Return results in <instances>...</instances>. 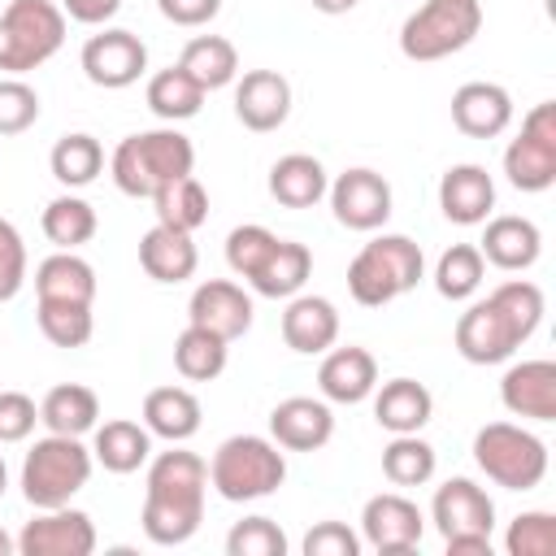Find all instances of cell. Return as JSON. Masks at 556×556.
Listing matches in <instances>:
<instances>
[{
	"mask_svg": "<svg viewBox=\"0 0 556 556\" xmlns=\"http://www.w3.org/2000/svg\"><path fill=\"white\" fill-rule=\"evenodd\" d=\"M235 117L252 135H269L291 117V83L278 70H248L235 83Z\"/></svg>",
	"mask_w": 556,
	"mask_h": 556,
	"instance_id": "20",
	"label": "cell"
},
{
	"mask_svg": "<svg viewBox=\"0 0 556 556\" xmlns=\"http://www.w3.org/2000/svg\"><path fill=\"white\" fill-rule=\"evenodd\" d=\"M178 70L187 78H195L204 87V96H208V91H222V87H230L239 78V52L222 35H195V39H187V48L178 56Z\"/></svg>",
	"mask_w": 556,
	"mask_h": 556,
	"instance_id": "32",
	"label": "cell"
},
{
	"mask_svg": "<svg viewBox=\"0 0 556 556\" xmlns=\"http://www.w3.org/2000/svg\"><path fill=\"white\" fill-rule=\"evenodd\" d=\"M326 195H330L334 222L348 226V230L374 235V230H382L387 217H391V182H387L378 169H369V165L343 169V174L326 187Z\"/></svg>",
	"mask_w": 556,
	"mask_h": 556,
	"instance_id": "12",
	"label": "cell"
},
{
	"mask_svg": "<svg viewBox=\"0 0 556 556\" xmlns=\"http://www.w3.org/2000/svg\"><path fill=\"white\" fill-rule=\"evenodd\" d=\"M226 552L230 556H287V534L274 517H243L230 526L226 534Z\"/></svg>",
	"mask_w": 556,
	"mask_h": 556,
	"instance_id": "44",
	"label": "cell"
},
{
	"mask_svg": "<svg viewBox=\"0 0 556 556\" xmlns=\"http://www.w3.org/2000/svg\"><path fill=\"white\" fill-rule=\"evenodd\" d=\"M308 274H313V252L295 239H278V248L269 252V261L261 265V274L248 287L265 300H291V295H300Z\"/></svg>",
	"mask_w": 556,
	"mask_h": 556,
	"instance_id": "33",
	"label": "cell"
},
{
	"mask_svg": "<svg viewBox=\"0 0 556 556\" xmlns=\"http://www.w3.org/2000/svg\"><path fill=\"white\" fill-rule=\"evenodd\" d=\"M426 517L421 508L400 491H378L361 508V539L382 556H404L421 543Z\"/></svg>",
	"mask_w": 556,
	"mask_h": 556,
	"instance_id": "13",
	"label": "cell"
},
{
	"mask_svg": "<svg viewBox=\"0 0 556 556\" xmlns=\"http://www.w3.org/2000/svg\"><path fill=\"white\" fill-rule=\"evenodd\" d=\"M482 261L504 269V274H521L539 261L543 252V235L530 217H517V213H504V217H486V230H482V243H478Z\"/></svg>",
	"mask_w": 556,
	"mask_h": 556,
	"instance_id": "23",
	"label": "cell"
},
{
	"mask_svg": "<svg viewBox=\"0 0 556 556\" xmlns=\"http://www.w3.org/2000/svg\"><path fill=\"white\" fill-rule=\"evenodd\" d=\"M39 122V91L26 78L0 74V135H22Z\"/></svg>",
	"mask_w": 556,
	"mask_h": 556,
	"instance_id": "45",
	"label": "cell"
},
{
	"mask_svg": "<svg viewBox=\"0 0 556 556\" xmlns=\"http://www.w3.org/2000/svg\"><path fill=\"white\" fill-rule=\"evenodd\" d=\"M252 313H256L252 295L239 282H230V278H208L187 300V321L213 330L226 343H235V339H243L252 330Z\"/></svg>",
	"mask_w": 556,
	"mask_h": 556,
	"instance_id": "16",
	"label": "cell"
},
{
	"mask_svg": "<svg viewBox=\"0 0 556 556\" xmlns=\"http://www.w3.org/2000/svg\"><path fill=\"white\" fill-rule=\"evenodd\" d=\"M504 552H508V556H552V552H556V517L543 513V508L517 513V517L508 521Z\"/></svg>",
	"mask_w": 556,
	"mask_h": 556,
	"instance_id": "43",
	"label": "cell"
},
{
	"mask_svg": "<svg viewBox=\"0 0 556 556\" xmlns=\"http://www.w3.org/2000/svg\"><path fill=\"white\" fill-rule=\"evenodd\" d=\"M91 460L104 465L109 473H135L152 460V434L143 421L130 417H109L104 426L96 421L91 430Z\"/></svg>",
	"mask_w": 556,
	"mask_h": 556,
	"instance_id": "27",
	"label": "cell"
},
{
	"mask_svg": "<svg viewBox=\"0 0 556 556\" xmlns=\"http://www.w3.org/2000/svg\"><path fill=\"white\" fill-rule=\"evenodd\" d=\"M439 208L456 226H482L491 217V208H495V182H491L486 165L460 161V165L443 169V178H439Z\"/></svg>",
	"mask_w": 556,
	"mask_h": 556,
	"instance_id": "22",
	"label": "cell"
},
{
	"mask_svg": "<svg viewBox=\"0 0 556 556\" xmlns=\"http://www.w3.org/2000/svg\"><path fill=\"white\" fill-rule=\"evenodd\" d=\"M430 521L439 526L443 539H465V534L491 539L495 504H491V495L473 478H447L434 491V500H430Z\"/></svg>",
	"mask_w": 556,
	"mask_h": 556,
	"instance_id": "15",
	"label": "cell"
},
{
	"mask_svg": "<svg viewBox=\"0 0 556 556\" xmlns=\"http://www.w3.org/2000/svg\"><path fill=\"white\" fill-rule=\"evenodd\" d=\"M317 13H326V17H339V13H352L361 0H308Z\"/></svg>",
	"mask_w": 556,
	"mask_h": 556,
	"instance_id": "52",
	"label": "cell"
},
{
	"mask_svg": "<svg viewBox=\"0 0 556 556\" xmlns=\"http://www.w3.org/2000/svg\"><path fill=\"white\" fill-rule=\"evenodd\" d=\"M473 460L504 491H534L547 478V443L517 421H486L473 434Z\"/></svg>",
	"mask_w": 556,
	"mask_h": 556,
	"instance_id": "9",
	"label": "cell"
},
{
	"mask_svg": "<svg viewBox=\"0 0 556 556\" xmlns=\"http://www.w3.org/2000/svg\"><path fill=\"white\" fill-rule=\"evenodd\" d=\"M452 126L469 139H495L513 126V96L500 83H460L452 91Z\"/></svg>",
	"mask_w": 556,
	"mask_h": 556,
	"instance_id": "21",
	"label": "cell"
},
{
	"mask_svg": "<svg viewBox=\"0 0 556 556\" xmlns=\"http://www.w3.org/2000/svg\"><path fill=\"white\" fill-rule=\"evenodd\" d=\"M287 482V456L265 434H230L208 456V486L226 504L265 500Z\"/></svg>",
	"mask_w": 556,
	"mask_h": 556,
	"instance_id": "4",
	"label": "cell"
},
{
	"mask_svg": "<svg viewBox=\"0 0 556 556\" xmlns=\"http://www.w3.org/2000/svg\"><path fill=\"white\" fill-rule=\"evenodd\" d=\"M191 169H195V148L178 126L126 135L109 156V174H113L117 191L135 195V200H152L156 187H165Z\"/></svg>",
	"mask_w": 556,
	"mask_h": 556,
	"instance_id": "3",
	"label": "cell"
},
{
	"mask_svg": "<svg viewBox=\"0 0 556 556\" xmlns=\"http://www.w3.org/2000/svg\"><path fill=\"white\" fill-rule=\"evenodd\" d=\"M91 447L74 434H43L30 443L22 460V495L30 508H61L70 504L91 478Z\"/></svg>",
	"mask_w": 556,
	"mask_h": 556,
	"instance_id": "6",
	"label": "cell"
},
{
	"mask_svg": "<svg viewBox=\"0 0 556 556\" xmlns=\"http://www.w3.org/2000/svg\"><path fill=\"white\" fill-rule=\"evenodd\" d=\"M304 556H361V539L343 521H317L304 534Z\"/></svg>",
	"mask_w": 556,
	"mask_h": 556,
	"instance_id": "48",
	"label": "cell"
},
{
	"mask_svg": "<svg viewBox=\"0 0 556 556\" xmlns=\"http://www.w3.org/2000/svg\"><path fill=\"white\" fill-rule=\"evenodd\" d=\"M39 421L48 426V434H91L100 421V395L83 382H61L39 400Z\"/></svg>",
	"mask_w": 556,
	"mask_h": 556,
	"instance_id": "31",
	"label": "cell"
},
{
	"mask_svg": "<svg viewBox=\"0 0 556 556\" xmlns=\"http://www.w3.org/2000/svg\"><path fill=\"white\" fill-rule=\"evenodd\" d=\"M486 278V261L478 252V243H452L439 261H434V291L452 304L469 300Z\"/></svg>",
	"mask_w": 556,
	"mask_h": 556,
	"instance_id": "39",
	"label": "cell"
},
{
	"mask_svg": "<svg viewBox=\"0 0 556 556\" xmlns=\"http://www.w3.org/2000/svg\"><path fill=\"white\" fill-rule=\"evenodd\" d=\"M434 447L421 434H391V443L382 447V473L391 486H426L434 478Z\"/></svg>",
	"mask_w": 556,
	"mask_h": 556,
	"instance_id": "40",
	"label": "cell"
},
{
	"mask_svg": "<svg viewBox=\"0 0 556 556\" xmlns=\"http://www.w3.org/2000/svg\"><path fill=\"white\" fill-rule=\"evenodd\" d=\"M482 30V0H421L400 26V52L417 65L469 48Z\"/></svg>",
	"mask_w": 556,
	"mask_h": 556,
	"instance_id": "8",
	"label": "cell"
},
{
	"mask_svg": "<svg viewBox=\"0 0 556 556\" xmlns=\"http://www.w3.org/2000/svg\"><path fill=\"white\" fill-rule=\"evenodd\" d=\"M443 543H447V556H491V539H478V534L443 539Z\"/></svg>",
	"mask_w": 556,
	"mask_h": 556,
	"instance_id": "51",
	"label": "cell"
},
{
	"mask_svg": "<svg viewBox=\"0 0 556 556\" xmlns=\"http://www.w3.org/2000/svg\"><path fill=\"white\" fill-rule=\"evenodd\" d=\"M269 439L282 452H317L334 439V413L326 400L287 395L269 408Z\"/></svg>",
	"mask_w": 556,
	"mask_h": 556,
	"instance_id": "17",
	"label": "cell"
},
{
	"mask_svg": "<svg viewBox=\"0 0 556 556\" xmlns=\"http://www.w3.org/2000/svg\"><path fill=\"white\" fill-rule=\"evenodd\" d=\"M156 9H161L165 22L195 30V26H208L222 13V0H156Z\"/></svg>",
	"mask_w": 556,
	"mask_h": 556,
	"instance_id": "49",
	"label": "cell"
},
{
	"mask_svg": "<svg viewBox=\"0 0 556 556\" xmlns=\"http://www.w3.org/2000/svg\"><path fill=\"white\" fill-rule=\"evenodd\" d=\"M504 174L517 191H547L556 182V100H539L526 117L517 139L504 148Z\"/></svg>",
	"mask_w": 556,
	"mask_h": 556,
	"instance_id": "10",
	"label": "cell"
},
{
	"mask_svg": "<svg viewBox=\"0 0 556 556\" xmlns=\"http://www.w3.org/2000/svg\"><path fill=\"white\" fill-rule=\"evenodd\" d=\"M139 265L152 282H165V287H178L195 274L200 265V252H195V239L187 230H169V226H152L143 239H139Z\"/></svg>",
	"mask_w": 556,
	"mask_h": 556,
	"instance_id": "26",
	"label": "cell"
},
{
	"mask_svg": "<svg viewBox=\"0 0 556 556\" xmlns=\"http://www.w3.org/2000/svg\"><path fill=\"white\" fill-rule=\"evenodd\" d=\"M200 421H204V408L187 387H152L143 395V426L152 439L187 443L200 430Z\"/></svg>",
	"mask_w": 556,
	"mask_h": 556,
	"instance_id": "28",
	"label": "cell"
},
{
	"mask_svg": "<svg viewBox=\"0 0 556 556\" xmlns=\"http://www.w3.org/2000/svg\"><path fill=\"white\" fill-rule=\"evenodd\" d=\"M48 169H52V178H56L61 187L78 191V187H87V182L100 178V169H104V148H100V139L87 135V130L61 135V139L52 143V152H48Z\"/></svg>",
	"mask_w": 556,
	"mask_h": 556,
	"instance_id": "35",
	"label": "cell"
},
{
	"mask_svg": "<svg viewBox=\"0 0 556 556\" xmlns=\"http://www.w3.org/2000/svg\"><path fill=\"white\" fill-rule=\"evenodd\" d=\"M26 287V243L9 217H0V304Z\"/></svg>",
	"mask_w": 556,
	"mask_h": 556,
	"instance_id": "46",
	"label": "cell"
},
{
	"mask_svg": "<svg viewBox=\"0 0 556 556\" xmlns=\"http://www.w3.org/2000/svg\"><path fill=\"white\" fill-rule=\"evenodd\" d=\"M317 387L326 404H361L378 387V361L369 348L348 343V348H326L317 365Z\"/></svg>",
	"mask_w": 556,
	"mask_h": 556,
	"instance_id": "18",
	"label": "cell"
},
{
	"mask_svg": "<svg viewBox=\"0 0 556 556\" xmlns=\"http://www.w3.org/2000/svg\"><path fill=\"white\" fill-rule=\"evenodd\" d=\"M543 321V291L530 278L500 282L486 300H473L456 317V352L469 365H500L508 361Z\"/></svg>",
	"mask_w": 556,
	"mask_h": 556,
	"instance_id": "2",
	"label": "cell"
},
{
	"mask_svg": "<svg viewBox=\"0 0 556 556\" xmlns=\"http://www.w3.org/2000/svg\"><path fill=\"white\" fill-rule=\"evenodd\" d=\"M339 339V308L326 295H291L282 313V343L300 356H321Z\"/></svg>",
	"mask_w": 556,
	"mask_h": 556,
	"instance_id": "24",
	"label": "cell"
},
{
	"mask_svg": "<svg viewBox=\"0 0 556 556\" xmlns=\"http://www.w3.org/2000/svg\"><path fill=\"white\" fill-rule=\"evenodd\" d=\"M65 43V13L52 0H9L0 13V74H30Z\"/></svg>",
	"mask_w": 556,
	"mask_h": 556,
	"instance_id": "7",
	"label": "cell"
},
{
	"mask_svg": "<svg viewBox=\"0 0 556 556\" xmlns=\"http://www.w3.org/2000/svg\"><path fill=\"white\" fill-rule=\"evenodd\" d=\"M226 361H230V343L217 339L204 326H191L187 321V330L174 339V369L187 382H213V378H222Z\"/></svg>",
	"mask_w": 556,
	"mask_h": 556,
	"instance_id": "36",
	"label": "cell"
},
{
	"mask_svg": "<svg viewBox=\"0 0 556 556\" xmlns=\"http://www.w3.org/2000/svg\"><path fill=\"white\" fill-rule=\"evenodd\" d=\"M278 248V235L261 222H248V226H235L226 235V265L235 269V278L252 282L261 274V265L269 261V252Z\"/></svg>",
	"mask_w": 556,
	"mask_h": 556,
	"instance_id": "42",
	"label": "cell"
},
{
	"mask_svg": "<svg viewBox=\"0 0 556 556\" xmlns=\"http://www.w3.org/2000/svg\"><path fill=\"white\" fill-rule=\"evenodd\" d=\"M143 100H148V109H152L165 126H174V122H187V117L200 113L204 87H200L195 78H187L178 65H169V70H156V74L148 78Z\"/></svg>",
	"mask_w": 556,
	"mask_h": 556,
	"instance_id": "37",
	"label": "cell"
},
{
	"mask_svg": "<svg viewBox=\"0 0 556 556\" xmlns=\"http://www.w3.org/2000/svg\"><path fill=\"white\" fill-rule=\"evenodd\" d=\"M78 65L87 74L91 87H104V91H122L130 83L143 78L148 70V48L135 30H122V26H104L100 35H91L78 52Z\"/></svg>",
	"mask_w": 556,
	"mask_h": 556,
	"instance_id": "11",
	"label": "cell"
},
{
	"mask_svg": "<svg viewBox=\"0 0 556 556\" xmlns=\"http://www.w3.org/2000/svg\"><path fill=\"white\" fill-rule=\"evenodd\" d=\"M39 426V404L26 391H0V443H26Z\"/></svg>",
	"mask_w": 556,
	"mask_h": 556,
	"instance_id": "47",
	"label": "cell"
},
{
	"mask_svg": "<svg viewBox=\"0 0 556 556\" xmlns=\"http://www.w3.org/2000/svg\"><path fill=\"white\" fill-rule=\"evenodd\" d=\"M4 491H9V469H4V456H0V500H4Z\"/></svg>",
	"mask_w": 556,
	"mask_h": 556,
	"instance_id": "54",
	"label": "cell"
},
{
	"mask_svg": "<svg viewBox=\"0 0 556 556\" xmlns=\"http://www.w3.org/2000/svg\"><path fill=\"white\" fill-rule=\"evenodd\" d=\"M152 213H156L161 226L195 235L208 222V191H204V182L195 174H182V178H174V182L152 191Z\"/></svg>",
	"mask_w": 556,
	"mask_h": 556,
	"instance_id": "34",
	"label": "cell"
},
{
	"mask_svg": "<svg viewBox=\"0 0 556 556\" xmlns=\"http://www.w3.org/2000/svg\"><path fill=\"white\" fill-rule=\"evenodd\" d=\"M22 556H91L96 552V526L83 508H35V517L17 534Z\"/></svg>",
	"mask_w": 556,
	"mask_h": 556,
	"instance_id": "14",
	"label": "cell"
},
{
	"mask_svg": "<svg viewBox=\"0 0 556 556\" xmlns=\"http://www.w3.org/2000/svg\"><path fill=\"white\" fill-rule=\"evenodd\" d=\"M122 9V0H61V13L74 17L78 26H104L113 22Z\"/></svg>",
	"mask_w": 556,
	"mask_h": 556,
	"instance_id": "50",
	"label": "cell"
},
{
	"mask_svg": "<svg viewBox=\"0 0 556 556\" xmlns=\"http://www.w3.org/2000/svg\"><path fill=\"white\" fill-rule=\"evenodd\" d=\"M426 274V256L408 235H374L348 265V291L361 308H382L413 291Z\"/></svg>",
	"mask_w": 556,
	"mask_h": 556,
	"instance_id": "5",
	"label": "cell"
},
{
	"mask_svg": "<svg viewBox=\"0 0 556 556\" xmlns=\"http://www.w3.org/2000/svg\"><path fill=\"white\" fill-rule=\"evenodd\" d=\"M204 495H208V460L174 443L169 452L148 460L143 478V513L139 526L148 543L178 547L187 543L204 521Z\"/></svg>",
	"mask_w": 556,
	"mask_h": 556,
	"instance_id": "1",
	"label": "cell"
},
{
	"mask_svg": "<svg viewBox=\"0 0 556 556\" xmlns=\"http://www.w3.org/2000/svg\"><path fill=\"white\" fill-rule=\"evenodd\" d=\"M39 226H43L48 243H56L61 252H78L83 243H91V239H96V226H100V222H96V208H91L83 195L65 191V195L48 200V208H43Z\"/></svg>",
	"mask_w": 556,
	"mask_h": 556,
	"instance_id": "38",
	"label": "cell"
},
{
	"mask_svg": "<svg viewBox=\"0 0 556 556\" xmlns=\"http://www.w3.org/2000/svg\"><path fill=\"white\" fill-rule=\"evenodd\" d=\"M17 552V539H9L4 530H0V556H13Z\"/></svg>",
	"mask_w": 556,
	"mask_h": 556,
	"instance_id": "53",
	"label": "cell"
},
{
	"mask_svg": "<svg viewBox=\"0 0 556 556\" xmlns=\"http://www.w3.org/2000/svg\"><path fill=\"white\" fill-rule=\"evenodd\" d=\"M500 400L513 417L526 421H556V361H517L500 378Z\"/></svg>",
	"mask_w": 556,
	"mask_h": 556,
	"instance_id": "19",
	"label": "cell"
},
{
	"mask_svg": "<svg viewBox=\"0 0 556 556\" xmlns=\"http://www.w3.org/2000/svg\"><path fill=\"white\" fill-rule=\"evenodd\" d=\"M326 165L308 152H287L269 165V195L282 208H313L317 200H326Z\"/></svg>",
	"mask_w": 556,
	"mask_h": 556,
	"instance_id": "29",
	"label": "cell"
},
{
	"mask_svg": "<svg viewBox=\"0 0 556 556\" xmlns=\"http://www.w3.org/2000/svg\"><path fill=\"white\" fill-rule=\"evenodd\" d=\"M35 295L65 304H96V269L78 252H52L35 265Z\"/></svg>",
	"mask_w": 556,
	"mask_h": 556,
	"instance_id": "30",
	"label": "cell"
},
{
	"mask_svg": "<svg viewBox=\"0 0 556 556\" xmlns=\"http://www.w3.org/2000/svg\"><path fill=\"white\" fill-rule=\"evenodd\" d=\"M434 417V395L417 378H391L374 387V421L391 434H421V426Z\"/></svg>",
	"mask_w": 556,
	"mask_h": 556,
	"instance_id": "25",
	"label": "cell"
},
{
	"mask_svg": "<svg viewBox=\"0 0 556 556\" xmlns=\"http://www.w3.org/2000/svg\"><path fill=\"white\" fill-rule=\"evenodd\" d=\"M39 317V330L48 343L56 348H83L96 330V317H91V304H65V300H39L35 308Z\"/></svg>",
	"mask_w": 556,
	"mask_h": 556,
	"instance_id": "41",
	"label": "cell"
}]
</instances>
